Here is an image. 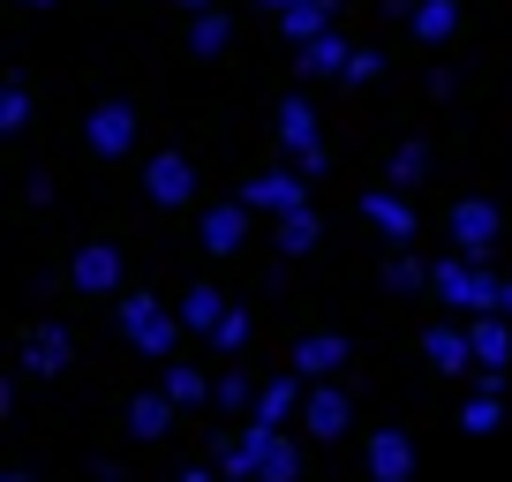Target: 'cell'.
Listing matches in <instances>:
<instances>
[{
	"instance_id": "6da1fadb",
	"label": "cell",
	"mask_w": 512,
	"mask_h": 482,
	"mask_svg": "<svg viewBox=\"0 0 512 482\" xmlns=\"http://www.w3.org/2000/svg\"><path fill=\"white\" fill-rule=\"evenodd\" d=\"M430 287H437V302H452L460 317H512V279L490 272V264H475V257H437Z\"/></svg>"
},
{
	"instance_id": "7a4b0ae2",
	"label": "cell",
	"mask_w": 512,
	"mask_h": 482,
	"mask_svg": "<svg viewBox=\"0 0 512 482\" xmlns=\"http://www.w3.org/2000/svg\"><path fill=\"white\" fill-rule=\"evenodd\" d=\"M181 332H189L181 309H166L159 294H121V339H128V347H144L151 362H166V354L181 347Z\"/></svg>"
},
{
	"instance_id": "3957f363",
	"label": "cell",
	"mask_w": 512,
	"mask_h": 482,
	"mask_svg": "<svg viewBox=\"0 0 512 482\" xmlns=\"http://www.w3.org/2000/svg\"><path fill=\"white\" fill-rule=\"evenodd\" d=\"M445 226H452V257H475V264L497 257V234H505V219H497L490 196H460Z\"/></svg>"
},
{
	"instance_id": "277c9868",
	"label": "cell",
	"mask_w": 512,
	"mask_h": 482,
	"mask_svg": "<svg viewBox=\"0 0 512 482\" xmlns=\"http://www.w3.org/2000/svg\"><path fill=\"white\" fill-rule=\"evenodd\" d=\"M241 204L249 211H264V219H294V211H309V174L302 166H272V174H256V181H241Z\"/></svg>"
},
{
	"instance_id": "5b68a950",
	"label": "cell",
	"mask_w": 512,
	"mask_h": 482,
	"mask_svg": "<svg viewBox=\"0 0 512 482\" xmlns=\"http://www.w3.org/2000/svg\"><path fill=\"white\" fill-rule=\"evenodd\" d=\"M279 144H287V159L302 166L309 181L324 174V129H317V106H309L302 91H294V98H279Z\"/></svg>"
},
{
	"instance_id": "8992f818",
	"label": "cell",
	"mask_w": 512,
	"mask_h": 482,
	"mask_svg": "<svg viewBox=\"0 0 512 482\" xmlns=\"http://www.w3.org/2000/svg\"><path fill=\"white\" fill-rule=\"evenodd\" d=\"M136 129H144L136 106H128V98H106V106H91V121H83V144H91L98 159H128V151H136Z\"/></svg>"
},
{
	"instance_id": "52a82bcc",
	"label": "cell",
	"mask_w": 512,
	"mask_h": 482,
	"mask_svg": "<svg viewBox=\"0 0 512 482\" xmlns=\"http://www.w3.org/2000/svg\"><path fill=\"white\" fill-rule=\"evenodd\" d=\"M362 460H369V482H415L422 452H415V437H407L400 422H384V430H369Z\"/></svg>"
},
{
	"instance_id": "ba28073f",
	"label": "cell",
	"mask_w": 512,
	"mask_h": 482,
	"mask_svg": "<svg viewBox=\"0 0 512 482\" xmlns=\"http://www.w3.org/2000/svg\"><path fill=\"white\" fill-rule=\"evenodd\" d=\"M68 279H76L83 294H121V279H128L121 241H83V249H76V264H68Z\"/></svg>"
},
{
	"instance_id": "9c48e42d",
	"label": "cell",
	"mask_w": 512,
	"mask_h": 482,
	"mask_svg": "<svg viewBox=\"0 0 512 482\" xmlns=\"http://www.w3.org/2000/svg\"><path fill=\"white\" fill-rule=\"evenodd\" d=\"M144 196H151L159 211H181V204L196 196V166L181 159V151H159V159L144 166Z\"/></svg>"
},
{
	"instance_id": "30bf717a",
	"label": "cell",
	"mask_w": 512,
	"mask_h": 482,
	"mask_svg": "<svg viewBox=\"0 0 512 482\" xmlns=\"http://www.w3.org/2000/svg\"><path fill=\"white\" fill-rule=\"evenodd\" d=\"M362 219L377 226L384 241H415L422 234V219H415V204H407L400 189H362Z\"/></svg>"
},
{
	"instance_id": "8fae6325",
	"label": "cell",
	"mask_w": 512,
	"mask_h": 482,
	"mask_svg": "<svg viewBox=\"0 0 512 482\" xmlns=\"http://www.w3.org/2000/svg\"><path fill=\"white\" fill-rule=\"evenodd\" d=\"M347 422H354V392H339V385H317V392H309V407H302V430L317 437V445L347 437Z\"/></svg>"
},
{
	"instance_id": "7c38bea8",
	"label": "cell",
	"mask_w": 512,
	"mask_h": 482,
	"mask_svg": "<svg viewBox=\"0 0 512 482\" xmlns=\"http://www.w3.org/2000/svg\"><path fill=\"white\" fill-rule=\"evenodd\" d=\"M68 362H76V339H68V324H38V332L23 339V377H61Z\"/></svg>"
},
{
	"instance_id": "4fadbf2b",
	"label": "cell",
	"mask_w": 512,
	"mask_h": 482,
	"mask_svg": "<svg viewBox=\"0 0 512 482\" xmlns=\"http://www.w3.org/2000/svg\"><path fill=\"white\" fill-rule=\"evenodd\" d=\"M422 354H430L437 377H467V370H475V339H467V324H430V332H422Z\"/></svg>"
},
{
	"instance_id": "5bb4252c",
	"label": "cell",
	"mask_w": 512,
	"mask_h": 482,
	"mask_svg": "<svg viewBox=\"0 0 512 482\" xmlns=\"http://www.w3.org/2000/svg\"><path fill=\"white\" fill-rule=\"evenodd\" d=\"M347 332H309V339H294V354H287V370L294 377H302V385H309V377H332L339 370V362H347Z\"/></svg>"
},
{
	"instance_id": "9a60e30c",
	"label": "cell",
	"mask_w": 512,
	"mask_h": 482,
	"mask_svg": "<svg viewBox=\"0 0 512 482\" xmlns=\"http://www.w3.org/2000/svg\"><path fill=\"white\" fill-rule=\"evenodd\" d=\"M241 241H249V204H211L204 211V249L211 257H241Z\"/></svg>"
},
{
	"instance_id": "2e32d148",
	"label": "cell",
	"mask_w": 512,
	"mask_h": 482,
	"mask_svg": "<svg viewBox=\"0 0 512 482\" xmlns=\"http://www.w3.org/2000/svg\"><path fill=\"white\" fill-rule=\"evenodd\" d=\"M347 61H354V46H347L339 31H324V38H309V46H294V68H302V83L347 76Z\"/></svg>"
},
{
	"instance_id": "e0dca14e",
	"label": "cell",
	"mask_w": 512,
	"mask_h": 482,
	"mask_svg": "<svg viewBox=\"0 0 512 482\" xmlns=\"http://www.w3.org/2000/svg\"><path fill=\"white\" fill-rule=\"evenodd\" d=\"M302 407H309V392H302V377L287 370V377H272V385H264V400H256V415H249V422H264V430H287Z\"/></svg>"
},
{
	"instance_id": "ac0fdd59",
	"label": "cell",
	"mask_w": 512,
	"mask_h": 482,
	"mask_svg": "<svg viewBox=\"0 0 512 482\" xmlns=\"http://www.w3.org/2000/svg\"><path fill=\"white\" fill-rule=\"evenodd\" d=\"M467 339H475V370L512 362V317H467Z\"/></svg>"
},
{
	"instance_id": "d6986e66",
	"label": "cell",
	"mask_w": 512,
	"mask_h": 482,
	"mask_svg": "<svg viewBox=\"0 0 512 482\" xmlns=\"http://www.w3.org/2000/svg\"><path fill=\"white\" fill-rule=\"evenodd\" d=\"M174 415H181V407L166 400V392H136V400H128V437H144V445H159V437L174 430Z\"/></svg>"
},
{
	"instance_id": "ffe728a7",
	"label": "cell",
	"mask_w": 512,
	"mask_h": 482,
	"mask_svg": "<svg viewBox=\"0 0 512 482\" xmlns=\"http://www.w3.org/2000/svg\"><path fill=\"white\" fill-rule=\"evenodd\" d=\"M211 385H219V377H204L196 362H166V377H159V392L174 407H211Z\"/></svg>"
},
{
	"instance_id": "44dd1931",
	"label": "cell",
	"mask_w": 512,
	"mask_h": 482,
	"mask_svg": "<svg viewBox=\"0 0 512 482\" xmlns=\"http://www.w3.org/2000/svg\"><path fill=\"white\" fill-rule=\"evenodd\" d=\"M407 31H415L422 46H445V38L460 31V0H415V16H407Z\"/></svg>"
},
{
	"instance_id": "7402d4cb",
	"label": "cell",
	"mask_w": 512,
	"mask_h": 482,
	"mask_svg": "<svg viewBox=\"0 0 512 482\" xmlns=\"http://www.w3.org/2000/svg\"><path fill=\"white\" fill-rule=\"evenodd\" d=\"M332 8H339V0H287L279 31H287L294 46H309V38H324V31H332Z\"/></svg>"
},
{
	"instance_id": "603a6c76",
	"label": "cell",
	"mask_w": 512,
	"mask_h": 482,
	"mask_svg": "<svg viewBox=\"0 0 512 482\" xmlns=\"http://www.w3.org/2000/svg\"><path fill=\"white\" fill-rule=\"evenodd\" d=\"M256 400H264V385H256L241 362H234V370H219V385H211V407H219V415H241V407L256 415Z\"/></svg>"
},
{
	"instance_id": "cb8c5ba5",
	"label": "cell",
	"mask_w": 512,
	"mask_h": 482,
	"mask_svg": "<svg viewBox=\"0 0 512 482\" xmlns=\"http://www.w3.org/2000/svg\"><path fill=\"white\" fill-rule=\"evenodd\" d=\"M422 174H430V144H422V136H407L400 151H392V166H384V189H422Z\"/></svg>"
},
{
	"instance_id": "d4e9b609",
	"label": "cell",
	"mask_w": 512,
	"mask_h": 482,
	"mask_svg": "<svg viewBox=\"0 0 512 482\" xmlns=\"http://www.w3.org/2000/svg\"><path fill=\"white\" fill-rule=\"evenodd\" d=\"M226 46H234V16H226V8H211V16L189 23V53H196V61H219Z\"/></svg>"
},
{
	"instance_id": "484cf974",
	"label": "cell",
	"mask_w": 512,
	"mask_h": 482,
	"mask_svg": "<svg viewBox=\"0 0 512 482\" xmlns=\"http://www.w3.org/2000/svg\"><path fill=\"white\" fill-rule=\"evenodd\" d=\"M226 309H234V302H226V294L219 287H189V294H181V324H189V332H219V317H226Z\"/></svg>"
},
{
	"instance_id": "4316f807",
	"label": "cell",
	"mask_w": 512,
	"mask_h": 482,
	"mask_svg": "<svg viewBox=\"0 0 512 482\" xmlns=\"http://www.w3.org/2000/svg\"><path fill=\"white\" fill-rule=\"evenodd\" d=\"M272 241H279V257H309V249L324 241V219H317V211H294V219L272 226Z\"/></svg>"
},
{
	"instance_id": "83f0119b",
	"label": "cell",
	"mask_w": 512,
	"mask_h": 482,
	"mask_svg": "<svg viewBox=\"0 0 512 482\" xmlns=\"http://www.w3.org/2000/svg\"><path fill=\"white\" fill-rule=\"evenodd\" d=\"M256 482H302V445H294L287 430L272 437V452H264V467H256Z\"/></svg>"
},
{
	"instance_id": "f1b7e54d",
	"label": "cell",
	"mask_w": 512,
	"mask_h": 482,
	"mask_svg": "<svg viewBox=\"0 0 512 482\" xmlns=\"http://www.w3.org/2000/svg\"><path fill=\"white\" fill-rule=\"evenodd\" d=\"M16 129H31V83L8 76L0 83V136H16Z\"/></svg>"
},
{
	"instance_id": "f546056e",
	"label": "cell",
	"mask_w": 512,
	"mask_h": 482,
	"mask_svg": "<svg viewBox=\"0 0 512 482\" xmlns=\"http://www.w3.org/2000/svg\"><path fill=\"white\" fill-rule=\"evenodd\" d=\"M249 339H256V317H249V309H226V317H219V332H211V354H241V347H249Z\"/></svg>"
},
{
	"instance_id": "4dcf8cb0",
	"label": "cell",
	"mask_w": 512,
	"mask_h": 482,
	"mask_svg": "<svg viewBox=\"0 0 512 482\" xmlns=\"http://www.w3.org/2000/svg\"><path fill=\"white\" fill-rule=\"evenodd\" d=\"M430 272H437V264H422V257H407V249H400V257L384 264V287H392V294H422V287H430Z\"/></svg>"
},
{
	"instance_id": "1f68e13d",
	"label": "cell",
	"mask_w": 512,
	"mask_h": 482,
	"mask_svg": "<svg viewBox=\"0 0 512 482\" xmlns=\"http://www.w3.org/2000/svg\"><path fill=\"white\" fill-rule=\"evenodd\" d=\"M384 76V53L377 46H354V61H347V76H339V83H347V91H362V83H377Z\"/></svg>"
},
{
	"instance_id": "d6a6232c",
	"label": "cell",
	"mask_w": 512,
	"mask_h": 482,
	"mask_svg": "<svg viewBox=\"0 0 512 482\" xmlns=\"http://www.w3.org/2000/svg\"><path fill=\"white\" fill-rule=\"evenodd\" d=\"M174 482H226V475H219V467H181Z\"/></svg>"
},
{
	"instance_id": "836d02e7",
	"label": "cell",
	"mask_w": 512,
	"mask_h": 482,
	"mask_svg": "<svg viewBox=\"0 0 512 482\" xmlns=\"http://www.w3.org/2000/svg\"><path fill=\"white\" fill-rule=\"evenodd\" d=\"M256 8H264V16H272V23H279V16H287V0H256Z\"/></svg>"
},
{
	"instance_id": "e575fe53",
	"label": "cell",
	"mask_w": 512,
	"mask_h": 482,
	"mask_svg": "<svg viewBox=\"0 0 512 482\" xmlns=\"http://www.w3.org/2000/svg\"><path fill=\"white\" fill-rule=\"evenodd\" d=\"M181 8H189V16H211V8H219V0H181Z\"/></svg>"
},
{
	"instance_id": "d590c367",
	"label": "cell",
	"mask_w": 512,
	"mask_h": 482,
	"mask_svg": "<svg viewBox=\"0 0 512 482\" xmlns=\"http://www.w3.org/2000/svg\"><path fill=\"white\" fill-rule=\"evenodd\" d=\"M0 482H31V475H23V467H8V475H0Z\"/></svg>"
},
{
	"instance_id": "8d00e7d4",
	"label": "cell",
	"mask_w": 512,
	"mask_h": 482,
	"mask_svg": "<svg viewBox=\"0 0 512 482\" xmlns=\"http://www.w3.org/2000/svg\"><path fill=\"white\" fill-rule=\"evenodd\" d=\"M16 8H53V0H16Z\"/></svg>"
}]
</instances>
